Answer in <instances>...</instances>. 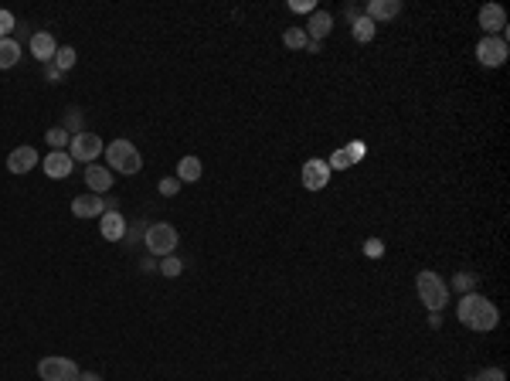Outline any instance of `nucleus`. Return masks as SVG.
I'll return each mask as SVG.
<instances>
[{
	"label": "nucleus",
	"mask_w": 510,
	"mask_h": 381,
	"mask_svg": "<svg viewBox=\"0 0 510 381\" xmlns=\"http://www.w3.org/2000/svg\"><path fill=\"white\" fill-rule=\"evenodd\" d=\"M456 317H459V324H466L470 331H480V334H490L500 324V310L480 293H463L459 306H456Z\"/></svg>",
	"instance_id": "1"
},
{
	"label": "nucleus",
	"mask_w": 510,
	"mask_h": 381,
	"mask_svg": "<svg viewBox=\"0 0 510 381\" xmlns=\"http://www.w3.org/2000/svg\"><path fill=\"white\" fill-rule=\"evenodd\" d=\"M106 167L113 170V174H136V170L143 167V157H140V150L126 140V136H119V140H113L106 150Z\"/></svg>",
	"instance_id": "2"
},
{
	"label": "nucleus",
	"mask_w": 510,
	"mask_h": 381,
	"mask_svg": "<svg viewBox=\"0 0 510 381\" xmlns=\"http://www.w3.org/2000/svg\"><path fill=\"white\" fill-rule=\"evenodd\" d=\"M415 290H419V299L429 306V313H442V306L449 303V286L439 279V272L432 269H422L419 279H415Z\"/></svg>",
	"instance_id": "3"
},
{
	"label": "nucleus",
	"mask_w": 510,
	"mask_h": 381,
	"mask_svg": "<svg viewBox=\"0 0 510 381\" xmlns=\"http://www.w3.org/2000/svg\"><path fill=\"white\" fill-rule=\"evenodd\" d=\"M143 245L154 259H163V255H174L177 249V228L167 225V221H157V225H147V235H143Z\"/></svg>",
	"instance_id": "4"
},
{
	"label": "nucleus",
	"mask_w": 510,
	"mask_h": 381,
	"mask_svg": "<svg viewBox=\"0 0 510 381\" xmlns=\"http://www.w3.org/2000/svg\"><path fill=\"white\" fill-rule=\"evenodd\" d=\"M38 375H41V381H79L82 371L72 357L51 354V357H41L38 361Z\"/></svg>",
	"instance_id": "5"
},
{
	"label": "nucleus",
	"mask_w": 510,
	"mask_h": 381,
	"mask_svg": "<svg viewBox=\"0 0 510 381\" xmlns=\"http://www.w3.org/2000/svg\"><path fill=\"white\" fill-rule=\"evenodd\" d=\"M102 150H106L102 140H99L95 133H89V129H82L79 136H72V143H69V157H72V160H82V164H92Z\"/></svg>",
	"instance_id": "6"
},
{
	"label": "nucleus",
	"mask_w": 510,
	"mask_h": 381,
	"mask_svg": "<svg viewBox=\"0 0 510 381\" xmlns=\"http://www.w3.org/2000/svg\"><path fill=\"white\" fill-rule=\"evenodd\" d=\"M476 58H480V65H486V68H500V65L507 62V41H504L500 35L483 38V41L476 44Z\"/></svg>",
	"instance_id": "7"
},
{
	"label": "nucleus",
	"mask_w": 510,
	"mask_h": 381,
	"mask_svg": "<svg viewBox=\"0 0 510 381\" xmlns=\"http://www.w3.org/2000/svg\"><path fill=\"white\" fill-rule=\"evenodd\" d=\"M330 174H334V170L327 167V160L313 157V160H307V164H303V170H300V180H303V187H307V191H323V187L330 184Z\"/></svg>",
	"instance_id": "8"
},
{
	"label": "nucleus",
	"mask_w": 510,
	"mask_h": 381,
	"mask_svg": "<svg viewBox=\"0 0 510 381\" xmlns=\"http://www.w3.org/2000/svg\"><path fill=\"white\" fill-rule=\"evenodd\" d=\"M480 28L486 31V38L500 35V31L507 28V10H504L500 3H486V7H480Z\"/></svg>",
	"instance_id": "9"
},
{
	"label": "nucleus",
	"mask_w": 510,
	"mask_h": 381,
	"mask_svg": "<svg viewBox=\"0 0 510 381\" xmlns=\"http://www.w3.org/2000/svg\"><path fill=\"white\" fill-rule=\"evenodd\" d=\"M85 184H89V194H106V191H113V170L106 167V164H89L85 167Z\"/></svg>",
	"instance_id": "10"
},
{
	"label": "nucleus",
	"mask_w": 510,
	"mask_h": 381,
	"mask_svg": "<svg viewBox=\"0 0 510 381\" xmlns=\"http://www.w3.org/2000/svg\"><path fill=\"white\" fill-rule=\"evenodd\" d=\"M41 164H44V174H48V177H55V180L69 177V174H72V167H75V160H72L65 150H51V154H48Z\"/></svg>",
	"instance_id": "11"
},
{
	"label": "nucleus",
	"mask_w": 510,
	"mask_h": 381,
	"mask_svg": "<svg viewBox=\"0 0 510 381\" xmlns=\"http://www.w3.org/2000/svg\"><path fill=\"white\" fill-rule=\"evenodd\" d=\"M35 164H41L35 147H17V150H10V157H7V170H10V174H28Z\"/></svg>",
	"instance_id": "12"
},
{
	"label": "nucleus",
	"mask_w": 510,
	"mask_h": 381,
	"mask_svg": "<svg viewBox=\"0 0 510 381\" xmlns=\"http://www.w3.org/2000/svg\"><path fill=\"white\" fill-rule=\"evenodd\" d=\"M401 14V0H371L367 7H364V17H371L374 24H381V21H392Z\"/></svg>",
	"instance_id": "13"
},
{
	"label": "nucleus",
	"mask_w": 510,
	"mask_h": 381,
	"mask_svg": "<svg viewBox=\"0 0 510 381\" xmlns=\"http://www.w3.org/2000/svg\"><path fill=\"white\" fill-rule=\"evenodd\" d=\"M303 31H307L310 41L323 44V38H330V31H334V17H330L327 10H313V14H310V24H307Z\"/></svg>",
	"instance_id": "14"
},
{
	"label": "nucleus",
	"mask_w": 510,
	"mask_h": 381,
	"mask_svg": "<svg viewBox=\"0 0 510 381\" xmlns=\"http://www.w3.org/2000/svg\"><path fill=\"white\" fill-rule=\"evenodd\" d=\"M72 212H75V218H102L106 214V201L99 194H79L72 201Z\"/></svg>",
	"instance_id": "15"
},
{
	"label": "nucleus",
	"mask_w": 510,
	"mask_h": 381,
	"mask_svg": "<svg viewBox=\"0 0 510 381\" xmlns=\"http://www.w3.org/2000/svg\"><path fill=\"white\" fill-rule=\"evenodd\" d=\"M55 51H58V44H55V35H48V31H38V35H31V55L38 58L41 65L55 62Z\"/></svg>",
	"instance_id": "16"
},
{
	"label": "nucleus",
	"mask_w": 510,
	"mask_h": 381,
	"mask_svg": "<svg viewBox=\"0 0 510 381\" xmlns=\"http://www.w3.org/2000/svg\"><path fill=\"white\" fill-rule=\"evenodd\" d=\"M99 232H102L106 242H122V235H126V221H122V214L106 212L102 218H99Z\"/></svg>",
	"instance_id": "17"
},
{
	"label": "nucleus",
	"mask_w": 510,
	"mask_h": 381,
	"mask_svg": "<svg viewBox=\"0 0 510 381\" xmlns=\"http://www.w3.org/2000/svg\"><path fill=\"white\" fill-rule=\"evenodd\" d=\"M351 35H354V41H357V44H367V41H374V35H378V24H374L371 17H364V14H361V17H357V21L351 24Z\"/></svg>",
	"instance_id": "18"
},
{
	"label": "nucleus",
	"mask_w": 510,
	"mask_h": 381,
	"mask_svg": "<svg viewBox=\"0 0 510 381\" xmlns=\"http://www.w3.org/2000/svg\"><path fill=\"white\" fill-rule=\"evenodd\" d=\"M21 62V41L17 38H0V68H14Z\"/></svg>",
	"instance_id": "19"
},
{
	"label": "nucleus",
	"mask_w": 510,
	"mask_h": 381,
	"mask_svg": "<svg viewBox=\"0 0 510 381\" xmlns=\"http://www.w3.org/2000/svg\"><path fill=\"white\" fill-rule=\"evenodd\" d=\"M197 177H201V160L197 157H181L177 160V180L181 184H194Z\"/></svg>",
	"instance_id": "20"
},
{
	"label": "nucleus",
	"mask_w": 510,
	"mask_h": 381,
	"mask_svg": "<svg viewBox=\"0 0 510 381\" xmlns=\"http://www.w3.org/2000/svg\"><path fill=\"white\" fill-rule=\"evenodd\" d=\"M307 41H310V38H307V31H303V28H286V31H282V44H286V48H293V51H303Z\"/></svg>",
	"instance_id": "21"
},
{
	"label": "nucleus",
	"mask_w": 510,
	"mask_h": 381,
	"mask_svg": "<svg viewBox=\"0 0 510 381\" xmlns=\"http://www.w3.org/2000/svg\"><path fill=\"white\" fill-rule=\"evenodd\" d=\"M157 272H163L167 279H174V276H181V272H184V262H181L177 255H163V259H160V266H157Z\"/></svg>",
	"instance_id": "22"
},
{
	"label": "nucleus",
	"mask_w": 510,
	"mask_h": 381,
	"mask_svg": "<svg viewBox=\"0 0 510 381\" xmlns=\"http://www.w3.org/2000/svg\"><path fill=\"white\" fill-rule=\"evenodd\" d=\"M72 65H75V48L62 44V48L55 51V68H58V72H69Z\"/></svg>",
	"instance_id": "23"
},
{
	"label": "nucleus",
	"mask_w": 510,
	"mask_h": 381,
	"mask_svg": "<svg viewBox=\"0 0 510 381\" xmlns=\"http://www.w3.org/2000/svg\"><path fill=\"white\" fill-rule=\"evenodd\" d=\"M44 140H48V147H51V150H62V147H69V143H72V136H69L62 127H51L48 133H44Z\"/></svg>",
	"instance_id": "24"
},
{
	"label": "nucleus",
	"mask_w": 510,
	"mask_h": 381,
	"mask_svg": "<svg viewBox=\"0 0 510 381\" xmlns=\"http://www.w3.org/2000/svg\"><path fill=\"white\" fill-rule=\"evenodd\" d=\"M453 290L456 293H476V276L473 272H456L453 276Z\"/></svg>",
	"instance_id": "25"
},
{
	"label": "nucleus",
	"mask_w": 510,
	"mask_h": 381,
	"mask_svg": "<svg viewBox=\"0 0 510 381\" xmlns=\"http://www.w3.org/2000/svg\"><path fill=\"white\" fill-rule=\"evenodd\" d=\"M327 167H330V170H347V167H354V160H351V157H347V150L340 147V150H334V154H330V160H327Z\"/></svg>",
	"instance_id": "26"
},
{
	"label": "nucleus",
	"mask_w": 510,
	"mask_h": 381,
	"mask_svg": "<svg viewBox=\"0 0 510 381\" xmlns=\"http://www.w3.org/2000/svg\"><path fill=\"white\" fill-rule=\"evenodd\" d=\"M65 133H69V136H79L82 133V109H69V116H65Z\"/></svg>",
	"instance_id": "27"
},
{
	"label": "nucleus",
	"mask_w": 510,
	"mask_h": 381,
	"mask_svg": "<svg viewBox=\"0 0 510 381\" xmlns=\"http://www.w3.org/2000/svg\"><path fill=\"white\" fill-rule=\"evenodd\" d=\"M466 381H507V375H504V368H483V371L470 375Z\"/></svg>",
	"instance_id": "28"
},
{
	"label": "nucleus",
	"mask_w": 510,
	"mask_h": 381,
	"mask_svg": "<svg viewBox=\"0 0 510 381\" xmlns=\"http://www.w3.org/2000/svg\"><path fill=\"white\" fill-rule=\"evenodd\" d=\"M143 235H147V221H136L133 228H126V235H122V242H126V245H136V242H140Z\"/></svg>",
	"instance_id": "29"
},
{
	"label": "nucleus",
	"mask_w": 510,
	"mask_h": 381,
	"mask_svg": "<svg viewBox=\"0 0 510 381\" xmlns=\"http://www.w3.org/2000/svg\"><path fill=\"white\" fill-rule=\"evenodd\" d=\"M17 28V21H14V14L10 10H0V38H10V31Z\"/></svg>",
	"instance_id": "30"
},
{
	"label": "nucleus",
	"mask_w": 510,
	"mask_h": 381,
	"mask_svg": "<svg viewBox=\"0 0 510 381\" xmlns=\"http://www.w3.org/2000/svg\"><path fill=\"white\" fill-rule=\"evenodd\" d=\"M160 194H163V198H174V194H177V191H181V180H177V177H163V180H160V187H157Z\"/></svg>",
	"instance_id": "31"
},
{
	"label": "nucleus",
	"mask_w": 510,
	"mask_h": 381,
	"mask_svg": "<svg viewBox=\"0 0 510 381\" xmlns=\"http://www.w3.org/2000/svg\"><path fill=\"white\" fill-rule=\"evenodd\" d=\"M289 10H296V14H313V0H289Z\"/></svg>",
	"instance_id": "32"
},
{
	"label": "nucleus",
	"mask_w": 510,
	"mask_h": 381,
	"mask_svg": "<svg viewBox=\"0 0 510 381\" xmlns=\"http://www.w3.org/2000/svg\"><path fill=\"white\" fill-rule=\"evenodd\" d=\"M364 252L371 255V259H378V255L385 252V245H381V239H367V242H364Z\"/></svg>",
	"instance_id": "33"
},
{
	"label": "nucleus",
	"mask_w": 510,
	"mask_h": 381,
	"mask_svg": "<svg viewBox=\"0 0 510 381\" xmlns=\"http://www.w3.org/2000/svg\"><path fill=\"white\" fill-rule=\"evenodd\" d=\"M44 79H48V82H62V79H65V72H58V68H55V62H48V65H44Z\"/></svg>",
	"instance_id": "34"
},
{
	"label": "nucleus",
	"mask_w": 510,
	"mask_h": 381,
	"mask_svg": "<svg viewBox=\"0 0 510 381\" xmlns=\"http://www.w3.org/2000/svg\"><path fill=\"white\" fill-rule=\"evenodd\" d=\"M344 150H347V157H351L354 164H357V160L367 154V147H364V143H351V147H344Z\"/></svg>",
	"instance_id": "35"
},
{
	"label": "nucleus",
	"mask_w": 510,
	"mask_h": 381,
	"mask_svg": "<svg viewBox=\"0 0 510 381\" xmlns=\"http://www.w3.org/2000/svg\"><path fill=\"white\" fill-rule=\"evenodd\" d=\"M157 266H160V259H154V255H143L140 259V269L143 272H157Z\"/></svg>",
	"instance_id": "36"
},
{
	"label": "nucleus",
	"mask_w": 510,
	"mask_h": 381,
	"mask_svg": "<svg viewBox=\"0 0 510 381\" xmlns=\"http://www.w3.org/2000/svg\"><path fill=\"white\" fill-rule=\"evenodd\" d=\"M79 381H106V378H102L99 371H82V375H79Z\"/></svg>",
	"instance_id": "37"
},
{
	"label": "nucleus",
	"mask_w": 510,
	"mask_h": 381,
	"mask_svg": "<svg viewBox=\"0 0 510 381\" xmlns=\"http://www.w3.org/2000/svg\"><path fill=\"white\" fill-rule=\"evenodd\" d=\"M429 327H435V331L442 327V313H429Z\"/></svg>",
	"instance_id": "38"
},
{
	"label": "nucleus",
	"mask_w": 510,
	"mask_h": 381,
	"mask_svg": "<svg viewBox=\"0 0 510 381\" xmlns=\"http://www.w3.org/2000/svg\"><path fill=\"white\" fill-rule=\"evenodd\" d=\"M344 14H347V21H357V17H361V7H347V10H344Z\"/></svg>",
	"instance_id": "39"
},
{
	"label": "nucleus",
	"mask_w": 510,
	"mask_h": 381,
	"mask_svg": "<svg viewBox=\"0 0 510 381\" xmlns=\"http://www.w3.org/2000/svg\"><path fill=\"white\" fill-rule=\"evenodd\" d=\"M102 201H106V212H119V201H116V198H102Z\"/></svg>",
	"instance_id": "40"
},
{
	"label": "nucleus",
	"mask_w": 510,
	"mask_h": 381,
	"mask_svg": "<svg viewBox=\"0 0 510 381\" xmlns=\"http://www.w3.org/2000/svg\"><path fill=\"white\" fill-rule=\"evenodd\" d=\"M320 48H323V44H320V41H307V51H310V55H316Z\"/></svg>",
	"instance_id": "41"
}]
</instances>
